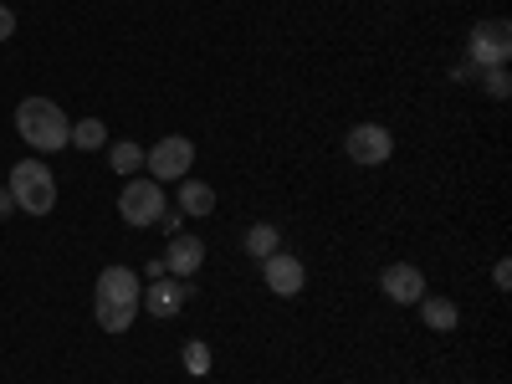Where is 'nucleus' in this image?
<instances>
[{
    "label": "nucleus",
    "mask_w": 512,
    "mask_h": 384,
    "mask_svg": "<svg viewBox=\"0 0 512 384\" xmlns=\"http://www.w3.org/2000/svg\"><path fill=\"white\" fill-rule=\"evenodd\" d=\"M118 216H123L128 226H154V221L164 216V190H159V180H128L123 195H118Z\"/></svg>",
    "instance_id": "4"
},
{
    "label": "nucleus",
    "mask_w": 512,
    "mask_h": 384,
    "mask_svg": "<svg viewBox=\"0 0 512 384\" xmlns=\"http://www.w3.org/2000/svg\"><path fill=\"white\" fill-rule=\"evenodd\" d=\"M185 369L190 374H205L210 369V349L205 344H185Z\"/></svg>",
    "instance_id": "18"
},
{
    "label": "nucleus",
    "mask_w": 512,
    "mask_h": 384,
    "mask_svg": "<svg viewBox=\"0 0 512 384\" xmlns=\"http://www.w3.org/2000/svg\"><path fill=\"white\" fill-rule=\"evenodd\" d=\"M190 292H195L190 277H159V282H149V292L139 297V303L149 308V318H164L169 323V318H180V308L190 303Z\"/></svg>",
    "instance_id": "6"
},
{
    "label": "nucleus",
    "mask_w": 512,
    "mask_h": 384,
    "mask_svg": "<svg viewBox=\"0 0 512 384\" xmlns=\"http://www.w3.org/2000/svg\"><path fill=\"white\" fill-rule=\"evenodd\" d=\"M72 144H77V149H103V144H108L103 118H82V123H72Z\"/></svg>",
    "instance_id": "17"
},
{
    "label": "nucleus",
    "mask_w": 512,
    "mask_h": 384,
    "mask_svg": "<svg viewBox=\"0 0 512 384\" xmlns=\"http://www.w3.org/2000/svg\"><path fill=\"white\" fill-rule=\"evenodd\" d=\"M6 190H11L16 210H26V216H52V205H57V180H52V169L41 159H21L11 169Z\"/></svg>",
    "instance_id": "2"
},
{
    "label": "nucleus",
    "mask_w": 512,
    "mask_h": 384,
    "mask_svg": "<svg viewBox=\"0 0 512 384\" xmlns=\"http://www.w3.org/2000/svg\"><path fill=\"white\" fill-rule=\"evenodd\" d=\"M164 267H169V277H195L205 267V241L200 236H175L169 251H164Z\"/></svg>",
    "instance_id": "10"
},
{
    "label": "nucleus",
    "mask_w": 512,
    "mask_h": 384,
    "mask_svg": "<svg viewBox=\"0 0 512 384\" xmlns=\"http://www.w3.org/2000/svg\"><path fill=\"white\" fill-rule=\"evenodd\" d=\"M262 277H267V287L277 297H297L303 282H308V267L297 262V256H287V251H272V256H262Z\"/></svg>",
    "instance_id": "8"
},
{
    "label": "nucleus",
    "mask_w": 512,
    "mask_h": 384,
    "mask_svg": "<svg viewBox=\"0 0 512 384\" xmlns=\"http://www.w3.org/2000/svg\"><path fill=\"white\" fill-rule=\"evenodd\" d=\"M93 313H98V328L103 333H128V328H134V318H139L134 303H98Z\"/></svg>",
    "instance_id": "14"
},
{
    "label": "nucleus",
    "mask_w": 512,
    "mask_h": 384,
    "mask_svg": "<svg viewBox=\"0 0 512 384\" xmlns=\"http://www.w3.org/2000/svg\"><path fill=\"white\" fill-rule=\"evenodd\" d=\"M16 134H21L31 149H41V154H57V149L72 144V123H67V113H62L52 98H26V103L16 108Z\"/></svg>",
    "instance_id": "1"
},
{
    "label": "nucleus",
    "mask_w": 512,
    "mask_h": 384,
    "mask_svg": "<svg viewBox=\"0 0 512 384\" xmlns=\"http://www.w3.org/2000/svg\"><path fill=\"white\" fill-rule=\"evenodd\" d=\"M180 210L185 216H210V210H216V190H210L205 180H185L180 185Z\"/></svg>",
    "instance_id": "13"
},
{
    "label": "nucleus",
    "mask_w": 512,
    "mask_h": 384,
    "mask_svg": "<svg viewBox=\"0 0 512 384\" xmlns=\"http://www.w3.org/2000/svg\"><path fill=\"white\" fill-rule=\"evenodd\" d=\"M420 323L436 328V333H451V328L461 323V313H456L451 297H420Z\"/></svg>",
    "instance_id": "12"
},
{
    "label": "nucleus",
    "mask_w": 512,
    "mask_h": 384,
    "mask_svg": "<svg viewBox=\"0 0 512 384\" xmlns=\"http://www.w3.org/2000/svg\"><path fill=\"white\" fill-rule=\"evenodd\" d=\"M108 164L118 169V175H134V169H144V149H139L134 139H118V144L108 149Z\"/></svg>",
    "instance_id": "16"
},
{
    "label": "nucleus",
    "mask_w": 512,
    "mask_h": 384,
    "mask_svg": "<svg viewBox=\"0 0 512 384\" xmlns=\"http://www.w3.org/2000/svg\"><path fill=\"white\" fill-rule=\"evenodd\" d=\"M11 31H16V11L0 6V41H11Z\"/></svg>",
    "instance_id": "20"
},
{
    "label": "nucleus",
    "mask_w": 512,
    "mask_h": 384,
    "mask_svg": "<svg viewBox=\"0 0 512 384\" xmlns=\"http://www.w3.org/2000/svg\"><path fill=\"white\" fill-rule=\"evenodd\" d=\"M492 282H497V287H512V262H497V267H492Z\"/></svg>",
    "instance_id": "21"
},
{
    "label": "nucleus",
    "mask_w": 512,
    "mask_h": 384,
    "mask_svg": "<svg viewBox=\"0 0 512 384\" xmlns=\"http://www.w3.org/2000/svg\"><path fill=\"white\" fill-rule=\"evenodd\" d=\"M379 287H384V297H390V303H400V308L425 297V277H420V267H410V262L384 267V272H379Z\"/></svg>",
    "instance_id": "9"
},
{
    "label": "nucleus",
    "mask_w": 512,
    "mask_h": 384,
    "mask_svg": "<svg viewBox=\"0 0 512 384\" xmlns=\"http://www.w3.org/2000/svg\"><path fill=\"white\" fill-rule=\"evenodd\" d=\"M507 57H512V26H507V21H482V26L472 31V62H482V67H507Z\"/></svg>",
    "instance_id": "7"
},
{
    "label": "nucleus",
    "mask_w": 512,
    "mask_h": 384,
    "mask_svg": "<svg viewBox=\"0 0 512 384\" xmlns=\"http://www.w3.org/2000/svg\"><path fill=\"white\" fill-rule=\"evenodd\" d=\"M246 251L262 262V256H272V251H282V231L272 226V221H256L251 231H246Z\"/></svg>",
    "instance_id": "15"
},
{
    "label": "nucleus",
    "mask_w": 512,
    "mask_h": 384,
    "mask_svg": "<svg viewBox=\"0 0 512 384\" xmlns=\"http://www.w3.org/2000/svg\"><path fill=\"white\" fill-rule=\"evenodd\" d=\"M139 297H144L139 272H128V267H108V272L98 277V303H134V308H139Z\"/></svg>",
    "instance_id": "11"
},
{
    "label": "nucleus",
    "mask_w": 512,
    "mask_h": 384,
    "mask_svg": "<svg viewBox=\"0 0 512 384\" xmlns=\"http://www.w3.org/2000/svg\"><path fill=\"white\" fill-rule=\"evenodd\" d=\"M144 277H149V282H159V277H169V267H164V256H159V262H149V267H144Z\"/></svg>",
    "instance_id": "22"
},
{
    "label": "nucleus",
    "mask_w": 512,
    "mask_h": 384,
    "mask_svg": "<svg viewBox=\"0 0 512 384\" xmlns=\"http://www.w3.org/2000/svg\"><path fill=\"white\" fill-rule=\"evenodd\" d=\"M11 210H16V200H11V190H0V221H6V216H11Z\"/></svg>",
    "instance_id": "23"
},
{
    "label": "nucleus",
    "mask_w": 512,
    "mask_h": 384,
    "mask_svg": "<svg viewBox=\"0 0 512 384\" xmlns=\"http://www.w3.org/2000/svg\"><path fill=\"white\" fill-rule=\"evenodd\" d=\"M487 93L492 98H507V72L502 67H487Z\"/></svg>",
    "instance_id": "19"
},
{
    "label": "nucleus",
    "mask_w": 512,
    "mask_h": 384,
    "mask_svg": "<svg viewBox=\"0 0 512 384\" xmlns=\"http://www.w3.org/2000/svg\"><path fill=\"white\" fill-rule=\"evenodd\" d=\"M144 164H149V180H185L190 175V164H195V144L185 139V134H169V139H159L149 154H144Z\"/></svg>",
    "instance_id": "3"
},
{
    "label": "nucleus",
    "mask_w": 512,
    "mask_h": 384,
    "mask_svg": "<svg viewBox=\"0 0 512 384\" xmlns=\"http://www.w3.org/2000/svg\"><path fill=\"white\" fill-rule=\"evenodd\" d=\"M344 149H349V159H354V164L374 169V164H384V159L395 154V134H390L384 123H359V128H349Z\"/></svg>",
    "instance_id": "5"
}]
</instances>
